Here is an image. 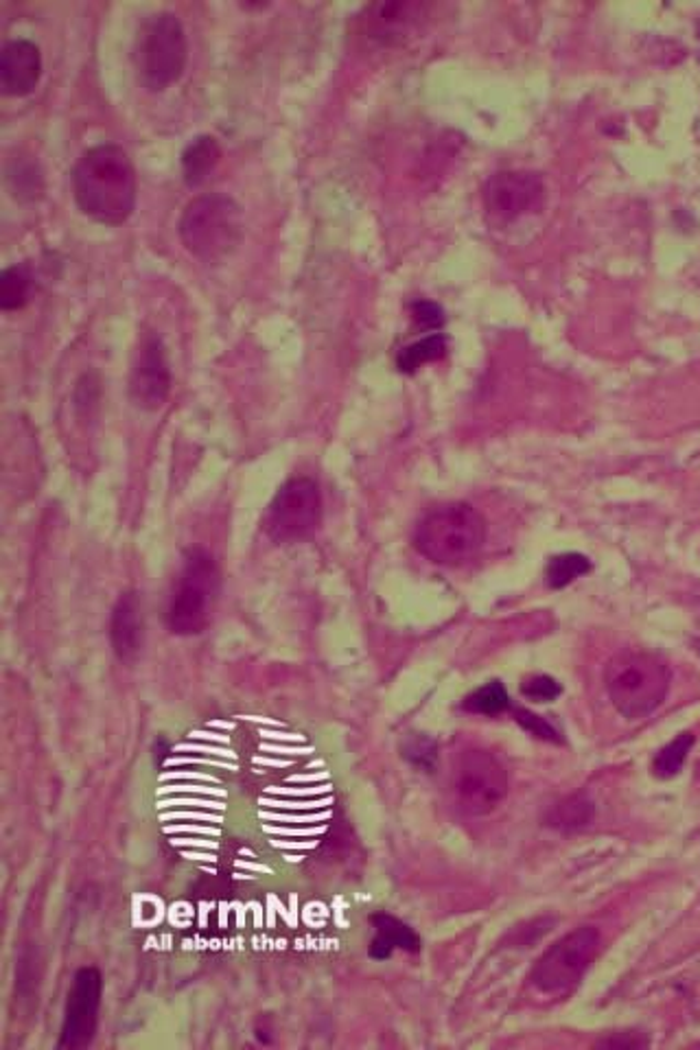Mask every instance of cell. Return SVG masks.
I'll list each match as a JSON object with an SVG mask.
<instances>
[{
    "label": "cell",
    "mask_w": 700,
    "mask_h": 1050,
    "mask_svg": "<svg viewBox=\"0 0 700 1050\" xmlns=\"http://www.w3.org/2000/svg\"><path fill=\"white\" fill-rule=\"evenodd\" d=\"M595 1047H598V1049L637 1050L646 1049V1047H648V1040H646L644 1036H639V1033H631V1031H628V1033H613V1036L600 1040Z\"/></svg>",
    "instance_id": "obj_28"
},
{
    "label": "cell",
    "mask_w": 700,
    "mask_h": 1050,
    "mask_svg": "<svg viewBox=\"0 0 700 1050\" xmlns=\"http://www.w3.org/2000/svg\"><path fill=\"white\" fill-rule=\"evenodd\" d=\"M412 316H414V322L420 327V329H440L445 325V311L440 305L431 303V300H418L412 305Z\"/></svg>",
    "instance_id": "obj_27"
},
{
    "label": "cell",
    "mask_w": 700,
    "mask_h": 1050,
    "mask_svg": "<svg viewBox=\"0 0 700 1050\" xmlns=\"http://www.w3.org/2000/svg\"><path fill=\"white\" fill-rule=\"evenodd\" d=\"M589 571H591V560L584 554L569 551V554L554 556L547 562L545 582H547L549 589H565L567 584H571L573 580H578L580 576H584Z\"/></svg>",
    "instance_id": "obj_21"
},
{
    "label": "cell",
    "mask_w": 700,
    "mask_h": 1050,
    "mask_svg": "<svg viewBox=\"0 0 700 1050\" xmlns=\"http://www.w3.org/2000/svg\"><path fill=\"white\" fill-rule=\"evenodd\" d=\"M172 390V372H169V361L167 352L156 336H147L139 349L134 368H132V381H130V392L136 405L143 409H158Z\"/></svg>",
    "instance_id": "obj_12"
},
{
    "label": "cell",
    "mask_w": 700,
    "mask_h": 1050,
    "mask_svg": "<svg viewBox=\"0 0 700 1050\" xmlns=\"http://www.w3.org/2000/svg\"><path fill=\"white\" fill-rule=\"evenodd\" d=\"M42 75L40 48L29 40H11L0 53V88L9 97L31 95Z\"/></svg>",
    "instance_id": "obj_13"
},
{
    "label": "cell",
    "mask_w": 700,
    "mask_h": 1050,
    "mask_svg": "<svg viewBox=\"0 0 700 1050\" xmlns=\"http://www.w3.org/2000/svg\"><path fill=\"white\" fill-rule=\"evenodd\" d=\"M543 199V179L532 172H502L484 186V204L502 221L534 210Z\"/></svg>",
    "instance_id": "obj_11"
},
{
    "label": "cell",
    "mask_w": 700,
    "mask_h": 1050,
    "mask_svg": "<svg viewBox=\"0 0 700 1050\" xmlns=\"http://www.w3.org/2000/svg\"><path fill=\"white\" fill-rule=\"evenodd\" d=\"M322 517L320 486L311 478H296L281 486L270 504L265 529L278 543L307 538Z\"/></svg>",
    "instance_id": "obj_9"
},
{
    "label": "cell",
    "mask_w": 700,
    "mask_h": 1050,
    "mask_svg": "<svg viewBox=\"0 0 700 1050\" xmlns=\"http://www.w3.org/2000/svg\"><path fill=\"white\" fill-rule=\"evenodd\" d=\"M515 720H517V724H522V726H524L525 731H527L529 735H534V737H538V740H545V742H560V733H558V729H556L551 722H547L543 715H536V713H532L529 709H524V707L515 709Z\"/></svg>",
    "instance_id": "obj_25"
},
{
    "label": "cell",
    "mask_w": 700,
    "mask_h": 1050,
    "mask_svg": "<svg viewBox=\"0 0 700 1050\" xmlns=\"http://www.w3.org/2000/svg\"><path fill=\"white\" fill-rule=\"evenodd\" d=\"M221 158V147L212 136L195 139L182 154V174L188 186H199L215 172Z\"/></svg>",
    "instance_id": "obj_17"
},
{
    "label": "cell",
    "mask_w": 700,
    "mask_h": 1050,
    "mask_svg": "<svg viewBox=\"0 0 700 1050\" xmlns=\"http://www.w3.org/2000/svg\"><path fill=\"white\" fill-rule=\"evenodd\" d=\"M188 44L182 22L169 11L150 15L136 35L134 62L139 79L152 92H163L175 84L186 66Z\"/></svg>",
    "instance_id": "obj_6"
},
{
    "label": "cell",
    "mask_w": 700,
    "mask_h": 1050,
    "mask_svg": "<svg viewBox=\"0 0 700 1050\" xmlns=\"http://www.w3.org/2000/svg\"><path fill=\"white\" fill-rule=\"evenodd\" d=\"M462 709L480 715H500L511 709V697L502 681H491L469 694L462 702Z\"/></svg>",
    "instance_id": "obj_23"
},
{
    "label": "cell",
    "mask_w": 700,
    "mask_h": 1050,
    "mask_svg": "<svg viewBox=\"0 0 700 1050\" xmlns=\"http://www.w3.org/2000/svg\"><path fill=\"white\" fill-rule=\"evenodd\" d=\"M699 33H700V29H699Z\"/></svg>",
    "instance_id": "obj_29"
},
{
    "label": "cell",
    "mask_w": 700,
    "mask_h": 1050,
    "mask_svg": "<svg viewBox=\"0 0 700 1050\" xmlns=\"http://www.w3.org/2000/svg\"><path fill=\"white\" fill-rule=\"evenodd\" d=\"M243 237V215L239 204L221 193H210L188 201L179 217V239L190 254L215 263L228 256Z\"/></svg>",
    "instance_id": "obj_4"
},
{
    "label": "cell",
    "mask_w": 700,
    "mask_h": 1050,
    "mask_svg": "<svg viewBox=\"0 0 700 1050\" xmlns=\"http://www.w3.org/2000/svg\"><path fill=\"white\" fill-rule=\"evenodd\" d=\"M403 755L416 766V768H423V770H431L436 766V757H438V751H436V744L425 737V735H414L405 742L403 746Z\"/></svg>",
    "instance_id": "obj_24"
},
{
    "label": "cell",
    "mask_w": 700,
    "mask_h": 1050,
    "mask_svg": "<svg viewBox=\"0 0 700 1050\" xmlns=\"http://www.w3.org/2000/svg\"><path fill=\"white\" fill-rule=\"evenodd\" d=\"M370 923L376 932L370 943V956L374 961L390 959L394 950H405L409 954L420 952V937L398 917L387 912H374L370 915Z\"/></svg>",
    "instance_id": "obj_16"
},
{
    "label": "cell",
    "mask_w": 700,
    "mask_h": 1050,
    "mask_svg": "<svg viewBox=\"0 0 700 1050\" xmlns=\"http://www.w3.org/2000/svg\"><path fill=\"white\" fill-rule=\"evenodd\" d=\"M219 595V567L210 551L190 549L175 580L167 622L174 635H199L212 617Z\"/></svg>",
    "instance_id": "obj_5"
},
{
    "label": "cell",
    "mask_w": 700,
    "mask_h": 1050,
    "mask_svg": "<svg viewBox=\"0 0 700 1050\" xmlns=\"http://www.w3.org/2000/svg\"><path fill=\"white\" fill-rule=\"evenodd\" d=\"M77 206L90 219L119 226L136 206V172L119 145H97L81 154L73 169Z\"/></svg>",
    "instance_id": "obj_1"
},
{
    "label": "cell",
    "mask_w": 700,
    "mask_h": 1050,
    "mask_svg": "<svg viewBox=\"0 0 700 1050\" xmlns=\"http://www.w3.org/2000/svg\"><path fill=\"white\" fill-rule=\"evenodd\" d=\"M31 294V272L26 265H11L0 276V307L4 311L22 309Z\"/></svg>",
    "instance_id": "obj_22"
},
{
    "label": "cell",
    "mask_w": 700,
    "mask_h": 1050,
    "mask_svg": "<svg viewBox=\"0 0 700 1050\" xmlns=\"http://www.w3.org/2000/svg\"><path fill=\"white\" fill-rule=\"evenodd\" d=\"M486 540V522L469 504H445L427 513L416 527V549L431 562L458 567L475 558Z\"/></svg>",
    "instance_id": "obj_3"
},
{
    "label": "cell",
    "mask_w": 700,
    "mask_h": 1050,
    "mask_svg": "<svg viewBox=\"0 0 700 1050\" xmlns=\"http://www.w3.org/2000/svg\"><path fill=\"white\" fill-rule=\"evenodd\" d=\"M598 952L600 932L591 926H580L578 930L565 934L538 959L529 974V981L543 994H567L582 981Z\"/></svg>",
    "instance_id": "obj_7"
},
{
    "label": "cell",
    "mask_w": 700,
    "mask_h": 1050,
    "mask_svg": "<svg viewBox=\"0 0 700 1050\" xmlns=\"http://www.w3.org/2000/svg\"><path fill=\"white\" fill-rule=\"evenodd\" d=\"M697 744L694 733H681L670 744H666L653 759V773L659 779H672L681 773L692 746Z\"/></svg>",
    "instance_id": "obj_20"
},
{
    "label": "cell",
    "mask_w": 700,
    "mask_h": 1050,
    "mask_svg": "<svg viewBox=\"0 0 700 1050\" xmlns=\"http://www.w3.org/2000/svg\"><path fill=\"white\" fill-rule=\"evenodd\" d=\"M593 814H595V808L589 797L571 795L551 808L547 817V825L560 832H576L587 828L593 821Z\"/></svg>",
    "instance_id": "obj_18"
},
{
    "label": "cell",
    "mask_w": 700,
    "mask_h": 1050,
    "mask_svg": "<svg viewBox=\"0 0 700 1050\" xmlns=\"http://www.w3.org/2000/svg\"><path fill=\"white\" fill-rule=\"evenodd\" d=\"M604 681L613 707L628 720H642L668 697L672 672L655 653L626 650L611 659Z\"/></svg>",
    "instance_id": "obj_2"
},
{
    "label": "cell",
    "mask_w": 700,
    "mask_h": 1050,
    "mask_svg": "<svg viewBox=\"0 0 700 1050\" xmlns=\"http://www.w3.org/2000/svg\"><path fill=\"white\" fill-rule=\"evenodd\" d=\"M451 788L464 812L482 817L506 799L508 773L495 753L469 748L460 753L453 764Z\"/></svg>",
    "instance_id": "obj_8"
},
{
    "label": "cell",
    "mask_w": 700,
    "mask_h": 1050,
    "mask_svg": "<svg viewBox=\"0 0 700 1050\" xmlns=\"http://www.w3.org/2000/svg\"><path fill=\"white\" fill-rule=\"evenodd\" d=\"M427 7L418 2H381L368 9V33L381 42L403 37Z\"/></svg>",
    "instance_id": "obj_15"
},
{
    "label": "cell",
    "mask_w": 700,
    "mask_h": 1050,
    "mask_svg": "<svg viewBox=\"0 0 700 1050\" xmlns=\"http://www.w3.org/2000/svg\"><path fill=\"white\" fill-rule=\"evenodd\" d=\"M522 694L534 702H551L562 694V686L547 675H538V677L525 679Z\"/></svg>",
    "instance_id": "obj_26"
},
{
    "label": "cell",
    "mask_w": 700,
    "mask_h": 1050,
    "mask_svg": "<svg viewBox=\"0 0 700 1050\" xmlns=\"http://www.w3.org/2000/svg\"><path fill=\"white\" fill-rule=\"evenodd\" d=\"M110 639H112L114 655L123 664H132L141 655L143 639H145V620H143V604L139 593L128 591L119 598L112 611Z\"/></svg>",
    "instance_id": "obj_14"
},
{
    "label": "cell",
    "mask_w": 700,
    "mask_h": 1050,
    "mask_svg": "<svg viewBox=\"0 0 700 1050\" xmlns=\"http://www.w3.org/2000/svg\"><path fill=\"white\" fill-rule=\"evenodd\" d=\"M103 996V978L97 967H81L68 992L59 1049L79 1050L92 1044L99 1027V1009Z\"/></svg>",
    "instance_id": "obj_10"
},
{
    "label": "cell",
    "mask_w": 700,
    "mask_h": 1050,
    "mask_svg": "<svg viewBox=\"0 0 700 1050\" xmlns=\"http://www.w3.org/2000/svg\"><path fill=\"white\" fill-rule=\"evenodd\" d=\"M447 350H449L447 336H442V333H431V336H427V338H423V340H418V342H414V344H409V347H405V349L401 350L398 357H396V365H398L401 372L412 374V372H416L420 365H425V363H429V361L442 359V357L447 354Z\"/></svg>",
    "instance_id": "obj_19"
}]
</instances>
